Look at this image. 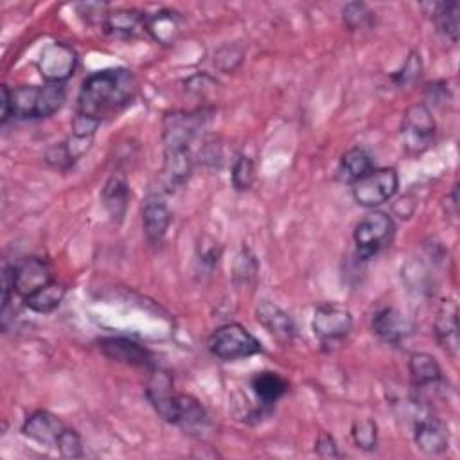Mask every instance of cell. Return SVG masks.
I'll use <instances>...</instances> for the list:
<instances>
[{"mask_svg":"<svg viewBox=\"0 0 460 460\" xmlns=\"http://www.w3.org/2000/svg\"><path fill=\"white\" fill-rule=\"evenodd\" d=\"M250 386L259 401V404L266 408H273V404L288 392V381L271 370L255 372L250 379Z\"/></svg>","mask_w":460,"mask_h":460,"instance_id":"ffe728a7","label":"cell"},{"mask_svg":"<svg viewBox=\"0 0 460 460\" xmlns=\"http://www.w3.org/2000/svg\"><path fill=\"white\" fill-rule=\"evenodd\" d=\"M259 262L250 248H243L232 264V279L235 286H248L257 279Z\"/></svg>","mask_w":460,"mask_h":460,"instance_id":"4316f807","label":"cell"},{"mask_svg":"<svg viewBox=\"0 0 460 460\" xmlns=\"http://www.w3.org/2000/svg\"><path fill=\"white\" fill-rule=\"evenodd\" d=\"M174 424L189 433L198 431L207 424V411L196 397L189 394H178Z\"/></svg>","mask_w":460,"mask_h":460,"instance_id":"d4e9b609","label":"cell"},{"mask_svg":"<svg viewBox=\"0 0 460 460\" xmlns=\"http://www.w3.org/2000/svg\"><path fill=\"white\" fill-rule=\"evenodd\" d=\"M66 99L61 83L23 84L13 90V117L16 119H45L54 115Z\"/></svg>","mask_w":460,"mask_h":460,"instance_id":"7a4b0ae2","label":"cell"},{"mask_svg":"<svg viewBox=\"0 0 460 460\" xmlns=\"http://www.w3.org/2000/svg\"><path fill=\"white\" fill-rule=\"evenodd\" d=\"M431 18L437 31L451 43L458 41L460 31V5L458 2H438L431 4Z\"/></svg>","mask_w":460,"mask_h":460,"instance_id":"484cf974","label":"cell"},{"mask_svg":"<svg viewBox=\"0 0 460 460\" xmlns=\"http://www.w3.org/2000/svg\"><path fill=\"white\" fill-rule=\"evenodd\" d=\"M343 23L349 31H359L365 27H370L374 20V13L361 2H350L343 7Z\"/></svg>","mask_w":460,"mask_h":460,"instance_id":"f1b7e54d","label":"cell"},{"mask_svg":"<svg viewBox=\"0 0 460 460\" xmlns=\"http://www.w3.org/2000/svg\"><path fill=\"white\" fill-rule=\"evenodd\" d=\"M255 180L253 160L246 155H239L232 165V185L235 190H248Z\"/></svg>","mask_w":460,"mask_h":460,"instance_id":"f546056e","label":"cell"},{"mask_svg":"<svg viewBox=\"0 0 460 460\" xmlns=\"http://www.w3.org/2000/svg\"><path fill=\"white\" fill-rule=\"evenodd\" d=\"M410 379L415 388H429L442 383V368L428 352H415L408 361Z\"/></svg>","mask_w":460,"mask_h":460,"instance_id":"7402d4cb","label":"cell"},{"mask_svg":"<svg viewBox=\"0 0 460 460\" xmlns=\"http://www.w3.org/2000/svg\"><path fill=\"white\" fill-rule=\"evenodd\" d=\"M146 397L164 420L174 424L178 394H174V383L167 370L151 368L146 383Z\"/></svg>","mask_w":460,"mask_h":460,"instance_id":"9c48e42d","label":"cell"},{"mask_svg":"<svg viewBox=\"0 0 460 460\" xmlns=\"http://www.w3.org/2000/svg\"><path fill=\"white\" fill-rule=\"evenodd\" d=\"M75 66H77L75 50L61 41L49 43L41 50V54L36 61V68H38L40 75L45 79V83H61L63 84L66 79H70L74 75Z\"/></svg>","mask_w":460,"mask_h":460,"instance_id":"ba28073f","label":"cell"},{"mask_svg":"<svg viewBox=\"0 0 460 460\" xmlns=\"http://www.w3.org/2000/svg\"><path fill=\"white\" fill-rule=\"evenodd\" d=\"M66 428L68 426L58 415H54L47 410H38L25 419V422L22 426V433L27 438L38 442L40 446L56 449L58 442Z\"/></svg>","mask_w":460,"mask_h":460,"instance_id":"7c38bea8","label":"cell"},{"mask_svg":"<svg viewBox=\"0 0 460 460\" xmlns=\"http://www.w3.org/2000/svg\"><path fill=\"white\" fill-rule=\"evenodd\" d=\"M171 225V212L158 192H153L146 198L142 205V226L146 239L151 244H160Z\"/></svg>","mask_w":460,"mask_h":460,"instance_id":"2e32d148","label":"cell"},{"mask_svg":"<svg viewBox=\"0 0 460 460\" xmlns=\"http://www.w3.org/2000/svg\"><path fill=\"white\" fill-rule=\"evenodd\" d=\"M181 31V20L178 13L171 9L156 11L146 20V32L162 45H172Z\"/></svg>","mask_w":460,"mask_h":460,"instance_id":"44dd1931","label":"cell"},{"mask_svg":"<svg viewBox=\"0 0 460 460\" xmlns=\"http://www.w3.org/2000/svg\"><path fill=\"white\" fill-rule=\"evenodd\" d=\"M415 446L426 455H440L447 449L449 431L446 422L431 413H424L415 419L413 424Z\"/></svg>","mask_w":460,"mask_h":460,"instance_id":"30bf717a","label":"cell"},{"mask_svg":"<svg viewBox=\"0 0 460 460\" xmlns=\"http://www.w3.org/2000/svg\"><path fill=\"white\" fill-rule=\"evenodd\" d=\"M435 336L438 345L455 359L460 349V331H458V305L453 298L444 300L437 311Z\"/></svg>","mask_w":460,"mask_h":460,"instance_id":"9a60e30c","label":"cell"},{"mask_svg":"<svg viewBox=\"0 0 460 460\" xmlns=\"http://www.w3.org/2000/svg\"><path fill=\"white\" fill-rule=\"evenodd\" d=\"M243 59V52L239 47H221L216 54H214V63L223 70V72H232Z\"/></svg>","mask_w":460,"mask_h":460,"instance_id":"836d02e7","label":"cell"},{"mask_svg":"<svg viewBox=\"0 0 460 460\" xmlns=\"http://www.w3.org/2000/svg\"><path fill=\"white\" fill-rule=\"evenodd\" d=\"M372 331L383 341L397 345L411 332L410 322L395 307H383L372 318Z\"/></svg>","mask_w":460,"mask_h":460,"instance_id":"e0dca14e","label":"cell"},{"mask_svg":"<svg viewBox=\"0 0 460 460\" xmlns=\"http://www.w3.org/2000/svg\"><path fill=\"white\" fill-rule=\"evenodd\" d=\"M352 323V314L345 305L338 302H325L314 309L311 327L323 345H334L349 336Z\"/></svg>","mask_w":460,"mask_h":460,"instance_id":"52a82bcc","label":"cell"},{"mask_svg":"<svg viewBox=\"0 0 460 460\" xmlns=\"http://www.w3.org/2000/svg\"><path fill=\"white\" fill-rule=\"evenodd\" d=\"M314 453L320 458H340V451L336 446V440L327 431H320L316 442H314Z\"/></svg>","mask_w":460,"mask_h":460,"instance_id":"e575fe53","label":"cell"},{"mask_svg":"<svg viewBox=\"0 0 460 460\" xmlns=\"http://www.w3.org/2000/svg\"><path fill=\"white\" fill-rule=\"evenodd\" d=\"M61 456H66V458H79L83 455V446H81V438L77 435L75 429L72 428H66L65 433L61 435L59 442H58V447Z\"/></svg>","mask_w":460,"mask_h":460,"instance_id":"d6a6232c","label":"cell"},{"mask_svg":"<svg viewBox=\"0 0 460 460\" xmlns=\"http://www.w3.org/2000/svg\"><path fill=\"white\" fill-rule=\"evenodd\" d=\"M399 189V176L392 167L372 169L361 180L352 183V198L358 205L374 208L395 196Z\"/></svg>","mask_w":460,"mask_h":460,"instance_id":"5b68a950","label":"cell"},{"mask_svg":"<svg viewBox=\"0 0 460 460\" xmlns=\"http://www.w3.org/2000/svg\"><path fill=\"white\" fill-rule=\"evenodd\" d=\"M65 293H66V288L61 282L50 280L43 288L27 295L23 298V305L29 307L34 313L47 314V313H52L54 309H58L61 305V302L65 298Z\"/></svg>","mask_w":460,"mask_h":460,"instance_id":"cb8c5ba5","label":"cell"},{"mask_svg":"<svg viewBox=\"0 0 460 460\" xmlns=\"http://www.w3.org/2000/svg\"><path fill=\"white\" fill-rule=\"evenodd\" d=\"M394 234H395V225L388 214L379 210L367 214L356 225L352 234L358 248V257L367 261L377 255L381 250L390 246Z\"/></svg>","mask_w":460,"mask_h":460,"instance_id":"277c9868","label":"cell"},{"mask_svg":"<svg viewBox=\"0 0 460 460\" xmlns=\"http://www.w3.org/2000/svg\"><path fill=\"white\" fill-rule=\"evenodd\" d=\"M437 124L426 104H411L401 120V138L408 153L426 151L435 138Z\"/></svg>","mask_w":460,"mask_h":460,"instance_id":"8992f818","label":"cell"},{"mask_svg":"<svg viewBox=\"0 0 460 460\" xmlns=\"http://www.w3.org/2000/svg\"><path fill=\"white\" fill-rule=\"evenodd\" d=\"M212 356L223 361L250 358L262 352L261 341L241 323H225L217 327L207 340Z\"/></svg>","mask_w":460,"mask_h":460,"instance_id":"3957f363","label":"cell"},{"mask_svg":"<svg viewBox=\"0 0 460 460\" xmlns=\"http://www.w3.org/2000/svg\"><path fill=\"white\" fill-rule=\"evenodd\" d=\"M255 318L279 343L288 345L293 341V338L296 334L295 322L277 304H273L270 300H261L255 305Z\"/></svg>","mask_w":460,"mask_h":460,"instance_id":"5bb4252c","label":"cell"},{"mask_svg":"<svg viewBox=\"0 0 460 460\" xmlns=\"http://www.w3.org/2000/svg\"><path fill=\"white\" fill-rule=\"evenodd\" d=\"M50 280H54L50 268L40 257H25L13 264V288L22 298L43 288Z\"/></svg>","mask_w":460,"mask_h":460,"instance_id":"8fae6325","label":"cell"},{"mask_svg":"<svg viewBox=\"0 0 460 460\" xmlns=\"http://www.w3.org/2000/svg\"><path fill=\"white\" fill-rule=\"evenodd\" d=\"M137 95V79L126 68H104L90 74L77 95V115L102 122L124 108Z\"/></svg>","mask_w":460,"mask_h":460,"instance_id":"6da1fadb","label":"cell"},{"mask_svg":"<svg viewBox=\"0 0 460 460\" xmlns=\"http://www.w3.org/2000/svg\"><path fill=\"white\" fill-rule=\"evenodd\" d=\"M101 199L111 221L120 223L126 216L129 203V189L126 178L122 174H111L102 187Z\"/></svg>","mask_w":460,"mask_h":460,"instance_id":"d6986e66","label":"cell"},{"mask_svg":"<svg viewBox=\"0 0 460 460\" xmlns=\"http://www.w3.org/2000/svg\"><path fill=\"white\" fill-rule=\"evenodd\" d=\"M0 92H2V97H0V104H2L0 122L5 124L13 117V90H9L7 84H2Z\"/></svg>","mask_w":460,"mask_h":460,"instance_id":"d590c367","label":"cell"},{"mask_svg":"<svg viewBox=\"0 0 460 460\" xmlns=\"http://www.w3.org/2000/svg\"><path fill=\"white\" fill-rule=\"evenodd\" d=\"M374 169L370 155L363 147L349 149L338 165V180L343 183H356Z\"/></svg>","mask_w":460,"mask_h":460,"instance_id":"603a6c76","label":"cell"},{"mask_svg":"<svg viewBox=\"0 0 460 460\" xmlns=\"http://www.w3.org/2000/svg\"><path fill=\"white\" fill-rule=\"evenodd\" d=\"M446 205H449V208H446V212L451 216V217H456V208H458V187L453 185L449 196L446 198Z\"/></svg>","mask_w":460,"mask_h":460,"instance_id":"8d00e7d4","label":"cell"},{"mask_svg":"<svg viewBox=\"0 0 460 460\" xmlns=\"http://www.w3.org/2000/svg\"><path fill=\"white\" fill-rule=\"evenodd\" d=\"M45 160L49 162V165H52L54 169H59V171H66V169L72 167L74 162H75V158H74L72 153L68 151L66 142H61V144L52 146V147L47 151Z\"/></svg>","mask_w":460,"mask_h":460,"instance_id":"1f68e13d","label":"cell"},{"mask_svg":"<svg viewBox=\"0 0 460 460\" xmlns=\"http://www.w3.org/2000/svg\"><path fill=\"white\" fill-rule=\"evenodd\" d=\"M420 72H422L420 56L417 52H410L402 68L394 74V81L397 83V86H410L420 77Z\"/></svg>","mask_w":460,"mask_h":460,"instance_id":"4dcf8cb0","label":"cell"},{"mask_svg":"<svg viewBox=\"0 0 460 460\" xmlns=\"http://www.w3.org/2000/svg\"><path fill=\"white\" fill-rule=\"evenodd\" d=\"M147 14L138 9H115L108 11L102 27L108 34L117 38H133L146 31Z\"/></svg>","mask_w":460,"mask_h":460,"instance_id":"ac0fdd59","label":"cell"},{"mask_svg":"<svg viewBox=\"0 0 460 460\" xmlns=\"http://www.w3.org/2000/svg\"><path fill=\"white\" fill-rule=\"evenodd\" d=\"M350 435H352L356 447H359L363 451H374L377 446V424L370 417L354 420L352 428H350Z\"/></svg>","mask_w":460,"mask_h":460,"instance_id":"83f0119b","label":"cell"},{"mask_svg":"<svg viewBox=\"0 0 460 460\" xmlns=\"http://www.w3.org/2000/svg\"><path fill=\"white\" fill-rule=\"evenodd\" d=\"M99 349L106 358L117 363H124L131 367H147V368L153 367L151 352L144 345L129 338H120V336L102 338L99 341Z\"/></svg>","mask_w":460,"mask_h":460,"instance_id":"4fadbf2b","label":"cell"}]
</instances>
